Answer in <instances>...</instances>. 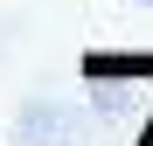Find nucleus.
<instances>
[{
	"mask_svg": "<svg viewBox=\"0 0 153 146\" xmlns=\"http://www.w3.org/2000/svg\"><path fill=\"white\" fill-rule=\"evenodd\" d=\"M139 7H153V0H139Z\"/></svg>",
	"mask_w": 153,
	"mask_h": 146,
	"instance_id": "nucleus-1",
	"label": "nucleus"
}]
</instances>
